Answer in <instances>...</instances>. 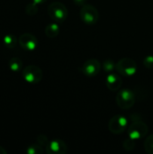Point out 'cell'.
I'll use <instances>...</instances> for the list:
<instances>
[{
  "label": "cell",
  "mask_w": 153,
  "mask_h": 154,
  "mask_svg": "<svg viewBox=\"0 0 153 154\" xmlns=\"http://www.w3.org/2000/svg\"><path fill=\"white\" fill-rule=\"evenodd\" d=\"M135 95L129 88H124L118 91L116 96L117 106L124 110H128L135 104Z\"/></svg>",
  "instance_id": "cell-1"
},
{
  "label": "cell",
  "mask_w": 153,
  "mask_h": 154,
  "mask_svg": "<svg viewBox=\"0 0 153 154\" xmlns=\"http://www.w3.org/2000/svg\"><path fill=\"white\" fill-rule=\"evenodd\" d=\"M116 71L124 77H132L137 72V64L131 58H123L116 62Z\"/></svg>",
  "instance_id": "cell-2"
},
{
  "label": "cell",
  "mask_w": 153,
  "mask_h": 154,
  "mask_svg": "<svg viewBox=\"0 0 153 154\" xmlns=\"http://www.w3.org/2000/svg\"><path fill=\"white\" fill-rule=\"evenodd\" d=\"M49 16L56 23H62L68 17V9L60 2H53L48 7Z\"/></svg>",
  "instance_id": "cell-3"
},
{
  "label": "cell",
  "mask_w": 153,
  "mask_h": 154,
  "mask_svg": "<svg viewBox=\"0 0 153 154\" xmlns=\"http://www.w3.org/2000/svg\"><path fill=\"white\" fill-rule=\"evenodd\" d=\"M79 15L83 23H85L87 25L96 24L99 19V13L97 9L95 6L88 4L82 6L79 12Z\"/></svg>",
  "instance_id": "cell-4"
},
{
  "label": "cell",
  "mask_w": 153,
  "mask_h": 154,
  "mask_svg": "<svg viewBox=\"0 0 153 154\" xmlns=\"http://www.w3.org/2000/svg\"><path fill=\"white\" fill-rule=\"evenodd\" d=\"M148 132H149L148 125L145 123L140 120H137V121H134L131 125H129L128 137L134 141L141 140L146 136Z\"/></svg>",
  "instance_id": "cell-5"
},
{
  "label": "cell",
  "mask_w": 153,
  "mask_h": 154,
  "mask_svg": "<svg viewBox=\"0 0 153 154\" xmlns=\"http://www.w3.org/2000/svg\"><path fill=\"white\" fill-rule=\"evenodd\" d=\"M23 79L30 84H38L42 79V70L36 65H28L23 69Z\"/></svg>",
  "instance_id": "cell-6"
},
{
  "label": "cell",
  "mask_w": 153,
  "mask_h": 154,
  "mask_svg": "<svg viewBox=\"0 0 153 154\" xmlns=\"http://www.w3.org/2000/svg\"><path fill=\"white\" fill-rule=\"evenodd\" d=\"M128 126V121L124 116H115L108 122V129L114 134H123Z\"/></svg>",
  "instance_id": "cell-7"
},
{
  "label": "cell",
  "mask_w": 153,
  "mask_h": 154,
  "mask_svg": "<svg viewBox=\"0 0 153 154\" xmlns=\"http://www.w3.org/2000/svg\"><path fill=\"white\" fill-rule=\"evenodd\" d=\"M101 70V62L97 59H89L84 62L81 71L87 77H95Z\"/></svg>",
  "instance_id": "cell-8"
},
{
  "label": "cell",
  "mask_w": 153,
  "mask_h": 154,
  "mask_svg": "<svg viewBox=\"0 0 153 154\" xmlns=\"http://www.w3.org/2000/svg\"><path fill=\"white\" fill-rule=\"evenodd\" d=\"M19 44L21 48H23V50L27 51H32L37 48L38 40L33 34L25 32V33H23L19 37Z\"/></svg>",
  "instance_id": "cell-9"
},
{
  "label": "cell",
  "mask_w": 153,
  "mask_h": 154,
  "mask_svg": "<svg viewBox=\"0 0 153 154\" xmlns=\"http://www.w3.org/2000/svg\"><path fill=\"white\" fill-rule=\"evenodd\" d=\"M45 149L48 154H65L68 152L67 144L60 139H54L50 141Z\"/></svg>",
  "instance_id": "cell-10"
},
{
  "label": "cell",
  "mask_w": 153,
  "mask_h": 154,
  "mask_svg": "<svg viewBox=\"0 0 153 154\" xmlns=\"http://www.w3.org/2000/svg\"><path fill=\"white\" fill-rule=\"evenodd\" d=\"M106 87L109 90L118 91L122 87L123 80L119 75L115 74V73H111V74L107 75V77H106Z\"/></svg>",
  "instance_id": "cell-11"
},
{
  "label": "cell",
  "mask_w": 153,
  "mask_h": 154,
  "mask_svg": "<svg viewBox=\"0 0 153 154\" xmlns=\"http://www.w3.org/2000/svg\"><path fill=\"white\" fill-rule=\"evenodd\" d=\"M60 33V26L57 23H49L45 27V34L49 38H55Z\"/></svg>",
  "instance_id": "cell-12"
},
{
  "label": "cell",
  "mask_w": 153,
  "mask_h": 154,
  "mask_svg": "<svg viewBox=\"0 0 153 154\" xmlns=\"http://www.w3.org/2000/svg\"><path fill=\"white\" fill-rule=\"evenodd\" d=\"M17 38L15 37V35L12 34V33H8L6 35L4 36L3 38V42L5 44V46L8 49H14L16 44H17Z\"/></svg>",
  "instance_id": "cell-13"
},
{
  "label": "cell",
  "mask_w": 153,
  "mask_h": 154,
  "mask_svg": "<svg viewBox=\"0 0 153 154\" xmlns=\"http://www.w3.org/2000/svg\"><path fill=\"white\" fill-rule=\"evenodd\" d=\"M8 65H9V68L12 71L14 72H18L22 69L23 68V61L20 58H17V57H13L9 60V62H8Z\"/></svg>",
  "instance_id": "cell-14"
},
{
  "label": "cell",
  "mask_w": 153,
  "mask_h": 154,
  "mask_svg": "<svg viewBox=\"0 0 153 154\" xmlns=\"http://www.w3.org/2000/svg\"><path fill=\"white\" fill-rule=\"evenodd\" d=\"M25 152L28 154H42L44 152V150H43V147L41 146L39 143H35V144H32L28 146Z\"/></svg>",
  "instance_id": "cell-15"
},
{
  "label": "cell",
  "mask_w": 153,
  "mask_h": 154,
  "mask_svg": "<svg viewBox=\"0 0 153 154\" xmlns=\"http://www.w3.org/2000/svg\"><path fill=\"white\" fill-rule=\"evenodd\" d=\"M115 66H116V63L111 59H107L103 62V69L106 72H108V73L115 70Z\"/></svg>",
  "instance_id": "cell-16"
},
{
  "label": "cell",
  "mask_w": 153,
  "mask_h": 154,
  "mask_svg": "<svg viewBox=\"0 0 153 154\" xmlns=\"http://www.w3.org/2000/svg\"><path fill=\"white\" fill-rule=\"evenodd\" d=\"M144 150L149 154H153V134L149 135L144 141Z\"/></svg>",
  "instance_id": "cell-17"
},
{
  "label": "cell",
  "mask_w": 153,
  "mask_h": 154,
  "mask_svg": "<svg viewBox=\"0 0 153 154\" xmlns=\"http://www.w3.org/2000/svg\"><path fill=\"white\" fill-rule=\"evenodd\" d=\"M25 12L27 14L29 15H34L36 14V13L38 12V7H37V4L32 2V3H29L26 7H25Z\"/></svg>",
  "instance_id": "cell-18"
},
{
  "label": "cell",
  "mask_w": 153,
  "mask_h": 154,
  "mask_svg": "<svg viewBox=\"0 0 153 154\" xmlns=\"http://www.w3.org/2000/svg\"><path fill=\"white\" fill-rule=\"evenodd\" d=\"M123 146H124V149L126 150V151H133L134 149V146H135V141L128 137L124 142Z\"/></svg>",
  "instance_id": "cell-19"
},
{
  "label": "cell",
  "mask_w": 153,
  "mask_h": 154,
  "mask_svg": "<svg viewBox=\"0 0 153 154\" xmlns=\"http://www.w3.org/2000/svg\"><path fill=\"white\" fill-rule=\"evenodd\" d=\"M36 141H37V143H39V144H40L41 146H42L43 148H44V147L46 148L47 145H48L49 143H50L49 139H48L47 136L44 135V134H40V135H38Z\"/></svg>",
  "instance_id": "cell-20"
},
{
  "label": "cell",
  "mask_w": 153,
  "mask_h": 154,
  "mask_svg": "<svg viewBox=\"0 0 153 154\" xmlns=\"http://www.w3.org/2000/svg\"><path fill=\"white\" fill-rule=\"evenodd\" d=\"M143 65L147 69H153V56L148 55L143 60Z\"/></svg>",
  "instance_id": "cell-21"
},
{
  "label": "cell",
  "mask_w": 153,
  "mask_h": 154,
  "mask_svg": "<svg viewBox=\"0 0 153 154\" xmlns=\"http://www.w3.org/2000/svg\"><path fill=\"white\" fill-rule=\"evenodd\" d=\"M73 1L78 6H83V5H87V0H73Z\"/></svg>",
  "instance_id": "cell-22"
},
{
  "label": "cell",
  "mask_w": 153,
  "mask_h": 154,
  "mask_svg": "<svg viewBox=\"0 0 153 154\" xmlns=\"http://www.w3.org/2000/svg\"><path fill=\"white\" fill-rule=\"evenodd\" d=\"M45 1H46V0H32V2L35 3V4H37V5L42 4V3H44Z\"/></svg>",
  "instance_id": "cell-23"
},
{
  "label": "cell",
  "mask_w": 153,
  "mask_h": 154,
  "mask_svg": "<svg viewBox=\"0 0 153 154\" xmlns=\"http://www.w3.org/2000/svg\"><path fill=\"white\" fill-rule=\"evenodd\" d=\"M7 153V151L5 149V148H3V147H1L0 146V154H6Z\"/></svg>",
  "instance_id": "cell-24"
}]
</instances>
